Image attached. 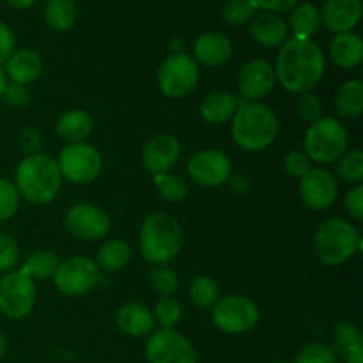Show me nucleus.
<instances>
[{
  "mask_svg": "<svg viewBox=\"0 0 363 363\" xmlns=\"http://www.w3.org/2000/svg\"><path fill=\"white\" fill-rule=\"evenodd\" d=\"M325 74V55L311 39H289L277 57L275 78L294 94L311 92Z\"/></svg>",
  "mask_w": 363,
  "mask_h": 363,
  "instance_id": "nucleus-1",
  "label": "nucleus"
},
{
  "mask_svg": "<svg viewBox=\"0 0 363 363\" xmlns=\"http://www.w3.org/2000/svg\"><path fill=\"white\" fill-rule=\"evenodd\" d=\"M230 119L234 144L245 151H262L272 145L279 135V117L261 101L243 103Z\"/></svg>",
  "mask_w": 363,
  "mask_h": 363,
  "instance_id": "nucleus-2",
  "label": "nucleus"
},
{
  "mask_svg": "<svg viewBox=\"0 0 363 363\" xmlns=\"http://www.w3.org/2000/svg\"><path fill=\"white\" fill-rule=\"evenodd\" d=\"M14 181L18 195H21L25 201L32 204H46L59 194L62 176L57 160L45 152H38L21 160L14 174Z\"/></svg>",
  "mask_w": 363,
  "mask_h": 363,
  "instance_id": "nucleus-3",
  "label": "nucleus"
},
{
  "mask_svg": "<svg viewBox=\"0 0 363 363\" xmlns=\"http://www.w3.org/2000/svg\"><path fill=\"white\" fill-rule=\"evenodd\" d=\"M183 248V230L169 213H151L140 227V252L152 264H167Z\"/></svg>",
  "mask_w": 363,
  "mask_h": 363,
  "instance_id": "nucleus-4",
  "label": "nucleus"
},
{
  "mask_svg": "<svg viewBox=\"0 0 363 363\" xmlns=\"http://www.w3.org/2000/svg\"><path fill=\"white\" fill-rule=\"evenodd\" d=\"M360 234L347 220L330 218L318 227L314 236L315 255L326 266L350 261L360 248Z\"/></svg>",
  "mask_w": 363,
  "mask_h": 363,
  "instance_id": "nucleus-5",
  "label": "nucleus"
},
{
  "mask_svg": "<svg viewBox=\"0 0 363 363\" xmlns=\"http://www.w3.org/2000/svg\"><path fill=\"white\" fill-rule=\"evenodd\" d=\"M350 147L346 126L333 117H319L305 133V155L308 160L328 165L337 162Z\"/></svg>",
  "mask_w": 363,
  "mask_h": 363,
  "instance_id": "nucleus-6",
  "label": "nucleus"
},
{
  "mask_svg": "<svg viewBox=\"0 0 363 363\" xmlns=\"http://www.w3.org/2000/svg\"><path fill=\"white\" fill-rule=\"evenodd\" d=\"M199 64L191 55L176 52L167 57L158 69V87L167 98L181 99L195 91L199 84Z\"/></svg>",
  "mask_w": 363,
  "mask_h": 363,
  "instance_id": "nucleus-7",
  "label": "nucleus"
},
{
  "mask_svg": "<svg viewBox=\"0 0 363 363\" xmlns=\"http://www.w3.org/2000/svg\"><path fill=\"white\" fill-rule=\"evenodd\" d=\"M211 321L223 333H245L259 321V308L243 294H227L213 305Z\"/></svg>",
  "mask_w": 363,
  "mask_h": 363,
  "instance_id": "nucleus-8",
  "label": "nucleus"
},
{
  "mask_svg": "<svg viewBox=\"0 0 363 363\" xmlns=\"http://www.w3.org/2000/svg\"><path fill=\"white\" fill-rule=\"evenodd\" d=\"M57 165L60 176L66 177L69 183L87 184L99 176L103 160L94 145L80 142V144H67L60 151Z\"/></svg>",
  "mask_w": 363,
  "mask_h": 363,
  "instance_id": "nucleus-9",
  "label": "nucleus"
},
{
  "mask_svg": "<svg viewBox=\"0 0 363 363\" xmlns=\"http://www.w3.org/2000/svg\"><path fill=\"white\" fill-rule=\"evenodd\" d=\"M35 303V284L20 269L0 279V311L9 319H23Z\"/></svg>",
  "mask_w": 363,
  "mask_h": 363,
  "instance_id": "nucleus-10",
  "label": "nucleus"
},
{
  "mask_svg": "<svg viewBox=\"0 0 363 363\" xmlns=\"http://www.w3.org/2000/svg\"><path fill=\"white\" fill-rule=\"evenodd\" d=\"M99 280V268L92 259L84 255L67 257L59 262L53 273V284L66 296H82L89 293Z\"/></svg>",
  "mask_w": 363,
  "mask_h": 363,
  "instance_id": "nucleus-11",
  "label": "nucleus"
},
{
  "mask_svg": "<svg viewBox=\"0 0 363 363\" xmlns=\"http://www.w3.org/2000/svg\"><path fill=\"white\" fill-rule=\"evenodd\" d=\"M147 363H197L194 344L174 328H162L145 344Z\"/></svg>",
  "mask_w": 363,
  "mask_h": 363,
  "instance_id": "nucleus-12",
  "label": "nucleus"
},
{
  "mask_svg": "<svg viewBox=\"0 0 363 363\" xmlns=\"http://www.w3.org/2000/svg\"><path fill=\"white\" fill-rule=\"evenodd\" d=\"M188 176L195 184L204 188H215L227 183L230 177V160L218 149H202L195 152L188 162Z\"/></svg>",
  "mask_w": 363,
  "mask_h": 363,
  "instance_id": "nucleus-13",
  "label": "nucleus"
},
{
  "mask_svg": "<svg viewBox=\"0 0 363 363\" xmlns=\"http://www.w3.org/2000/svg\"><path fill=\"white\" fill-rule=\"evenodd\" d=\"M64 223L74 238L85 241L101 240L110 229V220L106 213L98 206L85 204V202L71 206L67 209Z\"/></svg>",
  "mask_w": 363,
  "mask_h": 363,
  "instance_id": "nucleus-14",
  "label": "nucleus"
},
{
  "mask_svg": "<svg viewBox=\"0 0 363 363\" xmlns=\"http://www.w3.org/2000/svg\"><path fill=\"white\" fill-rule=\"evenodd\" d=\"M300 197L307 208L325 211L337 199V181L325 169H311L300 179Z\"/></svg>",
  "mask_w": 363,
  "mask_h": 363,
  "instance_id": "nucleus-15",
  "label": "nucleus"
},
{
  "mask_svg": "<svg viewBox=\"0 0 363 363\" xmlns=\"http://www.w3.org/2000/svg\"><path fill=\"white\" fill-rule=\"evenodd\" d=\"M275 69L262 59L245 64L238 74V89L247 101H259L266 98L275 87Z\"/></svg>",
  "mask_w": 363,
  "mask_h": 363,
  "instance_id": "nucleus-16",
  "label": "nucleus"
},
{
  "mask_svg": "<svg viewBox=\"0 0 363 363\" xmlns=\"http://www.w3.org/2000/svg\"><path fill=\"white\" fill-rule=\"evenodd\" d=\"M181 155L179 140L172 135H156L142 149V165L152 176L165 174L177 163Z\"/></svg>",
  "mask_w": 363,
  "mask_h": 363,
  "instance_id": "nucleus-17",
  "label": "nucleus"
},
{
  "mask_svg": "<svg viewBox=\"0 0 363 363\" xmlns=\"http://www.w3.org/2000/svg\"><path fill=\"white\" fill-rule=\"evenodd\" d=\"M362 18V0H326L321 21L328 30L344 34L351 32Z\"/></svg>",
  "mask_w": 363,
  "mask_h": 363,
  "instance_id": "nucleus-18",
  "label": "nucleus"
},
{
  "mask_svg": "<svg viewBox=\"0 0 363 363\" xmlns=\"http://www.w3.org/2000/svg\"><path fill=\"white\" fill-rule=\"evenodd\" d=\"M195 60L208 67H220L233 57V43L225 34L206 32L199 35L194 46Z\"/></svg>",
  "mask_w": 363,
  "mask_h": 363,
  "instance_id": "nucleus-19",
  "label": "nucleus"
},
{
  "mask_svg": "<svg viewBox=\"0 0 363 363\" xmlns=\"http://www.w3.org/2000/svg\"><path fill=\"white\" fill-rule=\"evenodd\" d=\"M41 57L34 50H18L6 60L4 73L13 84L27 85L32 84L41 74Z\"/></svg>",
  "mask_w": 363,
  "mask_h": 363,
  "instance_id": "nucleus-20",
  "label": "nucleus"
},
{
  "mask_svg": "<svg viewBox=\"0 0 363 363\" xmlns=\"http://www.w3.org/2000/svg\"><path fill=\"white\" fill-rule=\"evenodd\" d=\"M117 326L123 333L130 337L149 335L155 328V315L145 305L126 303L117 311Z\"/></svg>",
  "mask_w": 363,
  "mask_h": 363,
  "instance_id": "nucleus-21",
  "label": "nucleus"
},
{
  "mask_svg": "<svg viewBox=\"0 0 363 363\" xmlns=\"http://www.w3.org/2000/svg\"><path fill=\"white\" fill-rule=\"evenodd\" d=\"M330 59L340 69H354L363 59V41L358 34H337L330 43Z\"/></svg>",
  "mask_w": 363,
  "mask_h": 363,
  "instance_id": "nucleus-22",
  "label": "nucleus"
},
{
  "mask_svg": "<svg viewBox=\"0 0 363 363\" xmlns=\"http://www.w3.org/2000/svg\"><path fill=\"white\" fill-rule=\"evenodd\" d=\"M250 34L259 45L279 46L286 41L287 25L279 14L261 13L252 20Z\"/></svg>",
  "mask_w": 363,
  "mask_h": 363,
  "instance_id": "nucleus-23",
  "label": "nucleus"
},
{
  "mask_svg": "<svg viewBox=\"0 0 363 363\" xmlns=\"http://www.w3.org/2000/svg\"><path fill=\"white\" fill-rule=\"evenodd\" d=\"M236 98L227 91H213L201 101L199 112L208 124H222L236 112Z\"/></svg>",
  "mask_w": 363,
  "mask_h": 363,
  "instance_id": "nucleus-24",
  "label": "nucleus"
},
{
  "mask_svg": "<svg viewBox=\"0 0 363 363\" xmlns=\"http://www.w3.org/2000/svg\"><path fill=\"white\" fill-rule=\"evenodd\" d=\"M92 117L85 110H69L57 121V135L67 144H80L92 133Z\"/></svg>",
  "mask_w": 363,
  "mask_h": 363,
  "instance_id": "nucleus-25",
  "label": "nucleus"
},
{
  "mask_svg": "<svg viewBox=\"0 0 363 363\" xmlns=\"http://www.w3.org/2000/svg\"><path fill=\"white\" fill-rule=\"evenodd\" d=\"M131 261V248L126 241L123 240H110L105 241L98 248L96 254V266L103 272H119L126 268L128 262Z\"/></svg>",
  "mask_w": 363,
  "mask_h": 363,
  "instance_id": "nucleus-26",
  "label": "nucleus"
},
{
  "mask_svg": "<svg viewBox=\"0 0 363 363\" xmlns=\"http://www.w3.org/2000/svg\"><path fill=\"white\" fill-rule=\"evenodd\" d=\"M337 112L347 119L360 117L363 112V85L360 80H346L335 94Z\"/></svg>",
  "mask_w": 363,
  "mask_h": 363,
  "instance_id": "nucleus-27",
  "label": "nucleus"
},
{
  "mask_svg": "<svg viewBox=\"0 0 363 363\" xmlns=\"http://www.w3.org/2000/svg\"><path fill=\"white\" fill-rule=\"evenodd\" d=\"M294 32V39H311L321 27V11L311 2L300 4L293 9L289 20Z\"/></svg>",
  "mask_w": 363,
  "mask_h": 363,
  "instance_id": "nucleus-28",
  "label": "nucleus"
},
{
  "mask_svg": "<svg viewBox=\"0 0 363 363\" xmlns=\"http://www.w3.org/2000/svg\"><path fill=\"white\" fill-rule=\"evenodd\" d=\"M45 20L52 30H69L77 20V0H46Z\"/></svg>",
  "mask_w": 363,
  "mask_h": 363,
  "instance_id": "nucleus-29",
  "label": "nucleus"
},
{
  "mask_svg": "<svg viewBox=\"0 0 363 363\" xmlns=\"http://www.w3.org/2000/svg\"><path fill=\"white\" fill-rule=\"evenodd\" d=\"M57 266H59V259L53 252L50 250H38L27 257V261L23 262V266L20 268L21 273H25L27 277H30L32 280H45L53 277Z\"/></svg>",
  "mask_w": 363,
  "mask_h": 363,
  "instance_id": "nucleus-30",
  "label": "nucleus"
},
{
  "mask_svg": "<svg viewBox=\"0 0 363 363\" xmlns=\"http://www.w3.org/2000/svg\"><path fill=\"white\" fill-rule=\"evenodd\" d=\"M220 296V289L218 284L213 277L208 275H199L191 280L190 284V300L195 307L202 308H211L213 305L218 301Z\"/></svg>",
  "mask_w": 363,
  "mask_h": 363,
  "instance_id": "nucleus-31",
  "label": "nucleus"
},
{
  "mask_svg": "<svg viewBox=\"0 0 363 363\" xmlns=\"http://www.w3.org/2000/svg\"><path fill=\"white\" fill-rule=\"evenodd\" d=\"M155 184L160 195L169 202H181L188 195V184L184 183L183 177L174 176V174H158L155 176Z\"/></svg>",
  "mask_w": 363,
  "mask_h": 363,
  "instance_id": "nucleus-32",
  "label": "nucleus"
},
{
  "mask_svg": "<svg viewBox=\"0 0 363 363\" xmlns=\"http://www.w3.org/2000/svg\"><path fill=\"white\" fill-rule=\"evenodd\" d=\"M149 282L160 296H174V293L179 287V279H177L176 272L165 268L163 264L152 266L151 272H149Z\"/></svg>",
  "mask_w": 363,
  "mask_h": 363,
  "instance_id": "nucleus-33",
  "label": "nucleus"
},
{
  "mask_svg": "<svg viewBox=\"0 0 363 363\" xmlns=\"http://www.w3.org/2000/svg\"><path fill=\"white\" fill-rule=\"evenodd\" d=\"M337 172L347 183L360 184L363 179V152L362 149H351L339 158Z\"/></svg>",
  "mask_w": 363,
  "mask_h": 363,
  "instance_id": "nucleus-34",
  "label": "nucleus"
},
{
  "mask_svg": "<svg viewBox=\"0 0 363 363\" xmlns=\"http://www.w3.org/2000/svg\"><path fill=\"white\" fill-rule=\"evenodd\" d=\"M152 315H155V321L162 325V328H174L183 315L181 301L174 296H162L156 303Z\"/></svg>",
  "mask_w": 363,
  "mask_h": 363,
  "instance_id": "nucleus-35",
  "label": "nucleus"
},
{
  "mask_svg": "<svg viewBox=\"0 0 363 363\" xmlns=\"http://www.w3.org/2000/svg\"><path fill=\"white\" fill-rule=\"evenodd\" d=\"M257 7L252 0H227L223 4L222 16L229 25H243L255 14Z\"/></svg>",
  "mask_w": 363,
  "mask_h": 363,
  "instance_id": "nucleus-36",
  "label": "nucleus"
},
{
  "mask_svg": "<svg viewBox=\"0 0 363 363\" xmlns=\"http://www.w3.org/2000/svg\"><path fill=\"white\" fill-rule=\"evenodd\" d=\"M293 363H335V350L323 342L307 344L298 351Z\"/></svg>",
  "mask_w": 363,
  "mask_h": 363,
  "instance_id": "nucleus-37",
  "label": "nucleus"
},
{
  "mask_svg": "<svg viewBox=\"0 0 363 363\" xmlns=\"http://www.w3.org/2000/svg\"><path fill=\"white\" fill-rule=\"evenodd\" d=\"M333 340H335L337 344V350L342 354H346L347 351H351L353 347L363 344L360 332H358L357 326L351 321H340L339 325L335 326V330H333Z\"/></svg>",
  "mask_w": 363,
  "mask_h": 363,
  "instance_id": "nucleus-38",
  "label": "nucleus"
},
{
  "mask_svg": "<svg viewBox=\"0 0 363 363\" xmlns=\"http://www.w3.org/2000/svg\"><path fill=\"white\" fill-rule=\"evenodd\" d=\"M20 204V195L16 186L6 177H0V222H6L16 213Z\"/></svg>",
  "mask_w": 363,
  "mask_h": 363,
  "instance_id": "nucleus-39",
  "label": "nucleus"
},
{
  "mask_svg": "<svg viewBox=\"0 0 363 363\" xmlns=\"http://www.w3.org/2000/svg\"><path fill=\"white\" fill-rule=\"evenodd\" d=\"M294 108H296V113L300 119L314 123V121H318L319 117H321L323 103L321 99L315 94H312V92H303V94H298Z\"/></svg>",
  "mask_w": 363,
  "mask_h": 363,
  "instance_id": "nucleus-40",
  "label": "nucleus"
},
{
  "mask_svg": "<svg viewBox=\"0 0 363 363\" xmlns=\"http://www.w3.org/2000/svg\"><path fill=\"white\" fill-rule=\"evenodd\" d=\"M311 169V160L305 155V151H289L284 156V170L289 176L301 179Z\"/></svg>",
  "mask_w": 363,
  "mask_h": 363,
  "instance_id": "nucleus-41",
  "label": "nucleus"
},
{
  "mask_svg": "<svg viewBox=\"0 0 363 363\" xmlns=\"http://www.w3.org/2000/svg\"><path fill=\"white\" fill-rule=\"evenodd\" d=\"M18 262V245L13 236L0 233V272H7L16 266Z\"/></svg>",
  "mask_w": 363,
  "mask_h": 363,
  "instance_id": "nucleus-42",
  "label": "nucleus"
},
{
  "mask_svg": "<svg viewBox=\"0 0 363 363\" xmlns=\"http://www.w3.org/2000/svg\"><path fill=\"white\" fill-rule=\"evenodd\" d=\"M344 206H346L351 218H354L357 222H362L363 220V186L362 184H357V186L351 188V190L347 191L346 199H344Z\"/></svg>",
  "mask_w": 363,
  "mask_h": 363,
  "instance_id": "nucleus-43",
  "label": "nucleus"
},
{
  "mask_svg": "<svg viewBox=\"0 0 363 363\" xmlns=\"http://www.w3.org/2000/svg\"><path fill=\"white\" fill-rule=\"evenodd\" d=\"M18 144H20V149L27 156L38 155V152H41V147H43L41 133L35 130H32V128L23 130L20 133V140H18Z\"/></svg>",
  "mask_w": 363,
  "mask_h": 363,
  "instance_id": "nucleus-44",
  "label": "nucleus"
},
{
  "mask_svg": "<svg viewBox=\"0 0 363 363\" xmlns=\"http://www.w3.org/2000/svg\"><path fill=\"white\" fill-rule=\"evenodd\" d=\"M14 34L4 21H0V64L6 62L14 52Z\"/></svg>",
  "mask_w": 363,
  "mask_h": 363,
  "instance_id": "nucleus-45",
  "label": "nucleus"
},
{
  "mask_svg": "<svg viewBox=\"0 0 363 363\" xmlns=\"http://www.w3.org/2000/svg\"><path fill=\"white\" fill-rule=\"evenodd\" d=\"M257 9H264V13H282V11L294 9L298 0H252Z\"/></svg>",
  "mask_w": 363,
  "mask_h": 363,
  "instance_id": "nucleus-46",
  "label": "nucleus"
},
{
  "mask_svg": "<svg viewBox=\"0 0 363 363\" xmlns=\"http://www.w3.org/2000/svg\"><path fill=\"white\" fill-rule=\"evenodd\" d=\"M2 98H6V101L13 106H23L28 101V92L25 89V85L18 84H7L6 92H4Z\"/></svg>",
  "mask_w": 363,
  "mask_h": 363,
  "instance_id": "nucleus-47",
  "label": "nucleus"
},
{
  "mask_svg": "<svg viewBox=\"0 0 363 363\" xmlns=\"http://www.w3.org/2000/svg\"><path fill=\"white\" fill-rule=\"evenodd\" d=\"M344 360H346V363H363V344L353 347L351 351H347V353L344 354Z\"/></svg>",
  "mask_w": 363,
  "mask_h": 363,
  "instance_id": "nucleus-48",
  "label": "nucleus"
},
{
  "mask_svg": "<svg viewBox=\"0 0 363 363\" xmlns=\"http://www.w3.org/2000/svg\"><path fill=\"white\" fill-rule=\"evenodd\" d=\"M6 2L9 4V6L18 7V9H27V7L34 6L35 0H6Z\"/></svg>",
  "mask_w": 363,
  "mask_h": 363,
  "instance_id": "nucleus-49",
  "label": "nucleus"
},
{
  "mask_svg": "<svg viewBox=\"0 0 363 363\" xmlns=\"http://www.w3.org/2000/svg\"><path fill=\"white\" fill-rule=\"evenodd\" d=\"M6 87H7V77L6 73H4L2 67H0V98H2L4 92H6Z\"/></svg>",
  "mask_w": 363,
  "mask_h": 363,
  "instance_id": "nucleus-50",
  "label": "nucleus"
},
{
  "mask_svg": "<svg viewBox=\"0 0 363 363\" xmlns=\"http://www.w3.org/2000/svg\"><path fill=\"white\" fill-rule=\"evenodd\" d=\"M4 351H6V339H4V333L0 330V358L4 357Z\"/></svg>",
  "mask_w": 363,
  "mask_h": 363,
  "instance_id": "nucleus-51",
  "label": "nucleus"
},
{
  "mask_svg": "<svg viewBox=\"0 0 363 363\" xmlns=\"http://www.w3.org/2000/svg\"><path fill=\"white\" fill-rule=\"evenodd\" d=\"M272 363H289V362H286V360H275V362H272Z\"/></svg>",
  "mask_w": 363,
  "mask_h": 363,
  "instance_id": "nucleus-52",
  "label": "nucleus"
}]
</instances>
